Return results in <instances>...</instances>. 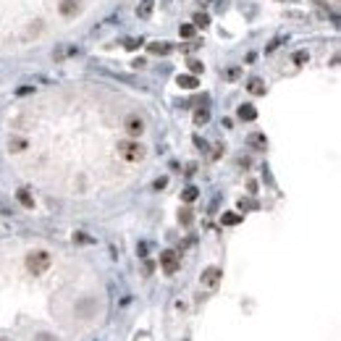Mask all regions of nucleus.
<instances>
[{
  "label": "nucleus",
  "instance_id": "1",
  "mask_svg": "<svg viewBox=\"0 0 341 341\" xmlns=\"http://www.w3.org/2000/svg\"><path fill=\"white\" fill-rule=\"evenodd\" d=\"M53 268V255L48 249H34V252L27 255V270L32 276H42Z\"/></svg>",
  "mask_w": 341,
  "mask_h": 341
},
{
  "label": "nucleus",
  "instance_id": "2",
  "mask_svg": "<svg viewBox=\"0 0 341 341\" xmlns=\"http://www.w3.org/2000/svg\"><path fill=\"white\" fill-rule=\"evenodd\" d=\"M115 150H118V155L126 160V163H142L147 150L142 142H137V139H121L118 145H115Z\"/></svg>",
  "mask_w": 341,
  "mask_h": 341
},
{
  "label": "nucleus",
  "instance_id": "3",
  "mask_svg": "<svg viewBox=\"0 0 341 341\" xmlns=\"http://www.w3.org/2000/svg\"><path fill=\"white\" fill-rule=\"evenodd\" d=\"M124 129H126L129 139H139V137L145 134V121H142V115L129 113V115H126V121H124Z\"/></svg>",
  "mask_w": 341,
  "mask_h": 341
},
{
  "label": "nucleus",
  "instance_id": "4",
  "mask_svg": "<svg viewBox=\"0 0 341 341\" xmlns=\"http://www.w3.org/2000/svg\"><path fill=\"white\" fill-rule=\"evenodd\" d=\"M223 281V270L218 265H210L202 270V276H199V284H202L205 289H218V284Z\"/></svg>",
  "mask_w": 341,
  "mask_h": 341
},
{
  "label": "nucleus",
  "instance_id": "5",
  "mask_svg": "<svg viewBox=\"0 0 341 341\" xmlns=\"http://www.w3.org/2000/svg\"><path fill=\"white\" fill-rule=\"evenodd\" d=\"M160 268L168 276H173L179 270V255L173 252V249H163V252H160Z\"/></svg>",
  "mask_w": 341,
  "mask_h": 341
},
{
  "label": "nucleus",
  "instance_id": "6",
  "mask_svg": "<svg viewBox=\"0 0 341 341\" xmlns=\"http://www.w3.org/2000/svg\"><path fill=\"white\" fill-rule=\"evenodd\" d=\"M16 199H18V205H24L27 210L34 208V195L27 189V186H21V189H16Z\"/></svg>",
  "mask_w": 341,
  "mask_h": 341
},
{
  "label": "nucleus",
  "instance_id": "7",
  "mask_svg": "<svg viewBox=\"0 0 341 341\" xmlns=\"http://www.w3.org/2000/svg\"><path fill=\"white\" fill-rule=\"evenodd\" d=\"M176 84L181 87V89H197V87H199V79H197L195 74H181V76L176 79Z\"/></svg>",
  "mask_w": 341,
  "mask_h": 341
},
{
  "label": "nucleus",
  "instance_id": "8",
  "mask_svg": "<svg viewBox=\"0 0 341 341\" xmlns=\"http://www.w3.org/2000/svg\"><path fill=\"white\" fill-rule=\"evenodd\" d=\"M147 50H150L152 55H168L173 48H171V42H150V45H147Z\"/></svg>",
  "mask_w": 341,
  "mask_h": 341
},
{
  "label": "nucleus",
  "instance_id": "9",
  "mask_svg": "<svg viewBox=\"0 0 341 341\" xmlns=\"http://www.w3.org/2000/svg\"><path fill=\"white\" fill-rule=\"evenodd\" d=\"M61 14L63 16H76V14H79V0H63V3H61Z\"/></svg>",
  "mask_w": 341,
  "mask_h": 341
},
{
  "label": "nucleus",
  "instance_id": "10",
  "mask_svg": "<svg viewBox=\"0 0 341 341\" xmlns=\"http://www.w3.org/2000/svg\"><path fill=\"white\" fill-rule=\"evenodd\" d=\"M247 89H249V92H252V95H265V81H262V79H257V76H252V79H249L247 81Z\"/></svg>",
  "mask_w": 341,
  "mask_h": 341
},
{
  "label": "nucleus",
  "instance_id": "11",
  "mask_svg": "<svg viewBox=\"0 0 341 341\" xmlns=\"http://www.w3.org/2000/svg\"><path fill=\"white\" fill-rule=\"evenodd\" d=\"M247 142L252 145L255 150H265V147H268V139H265V134H260V131L249 134V139H247Z\"/></svg>",
  "mask_w": 341,
  "mask_h": 341
},
{
  "label": "nucleus",
  "instance_id": "12",
  "mask_svg": "<svg viewBox=\"0 0 341 341\" xmlns=\"http://www.w3.org/2000/svg\"><path fill=\"white\" fill-rule=\"evenodd\" d=\"M27 139H24V137H11L8 139V152H24V150H27Z\"/></svg>",
  "mask_w": 341,
  "mask_h": 341
},
{
  "label": "nucleus",
  "instance_id": "13",
  "mask_svg": "<svg viewBox=\"0 0 341 341\" xmlns=\"http://www.w3.org/2000/svg\"><path fill=\"white\" fill-rule=\"evenodd\" d=\"M208 121H210V108H208V105L197 108V111H195V124H197V126H205Z\"/></svg>",
  "mask_w": 341,
  "mask_h": 341
},
{
  "label": "nucleus",
  "instance_id": "14",
  "mask_svg": "<svg viewBox=\"0 0 341 341\" xmlns=\"http://www.w3.org/2000/svg\"><path fill=\"white\" fill-rule=\"evenodd\" d=\"M152 5H155V0H142L139 8H137V16L139 18H150L152 16Z\"/></svg>",
  "mask_w": 341,
  "mask_h": 341
},
{
  "label": "nucleus",
  "instance_id": "15",
  "mask_svg": "<svg viewBox=\"0 0 341 341\" xmlns=\"http://www.w3.org/2000/svg\"><path fill=\"white\" fill-rule=\"evenodd\" d=\"M239 118H242V121H255V118H257L255 105H239Z\"/></svg>",
  "mask_w": 341,
  "mask_h": 341
},
{
  "label": "nucleus",
  "instance_id": "16",
  "mask_svg": "<svg viewBox=\"0 0 341 341\" xmlns=\"http://www.w3.org/2000/svg\"><path fill=\"white\" fill-rule=\"evenodd\" d=\"M197 197H199V189H197V186H186V189L181 192V199H184L186 205H192Z\"/></svg>",
  "mask_w": 341,
  "mask_h": 341
},
{
  "label": "nucleus",
  "instance_id": "17",
  "mask_svg": "<svg viewBox=\"0 0 341 341\" xmlns=\"http://www.w3.org/2000/svg\"><path fill=\"white\" fill-rule=\"evenodd\" d=\"M239 221H242V215H236V213H223V218H221L223 226H236Z\"/></svg>",
  "mask_w": 341,
  "mask_h": 341
},
{
  "label": "nucleus",
  "instance_id": "18",
  "mask_svg": "<svg viewBox=\"0 0 341 341\" xmlns=\"http://www.w3.org/2000/svg\"><path fill=\"white\" fill-rule=\"evenodd\" d=\"M195 24H181V29H179V34L184 37V40H192V37H195Z\"/></svg>",
  "mask_w": 341,
  "mask_h": 341
},
{
  "label": "nucleus",
  "instance_id": "19",
  "mask_svg": "<svg viewBox=\"0 0 341 341\" xmlns=\"http://www.w3.org/2000/svg\"><path fill=\"white\" fill-rule=\"evenodd\" d=\"M179 223H181V226H189V223H192V210L189 208L179 210Z\"/></svg>",
  "mask_w": 341,
  "mask_h": 341
},
{
  "label": "nucleus",
  "instance_id": "20",
  "mask_svg": "<svg viewBox=\"0 0 341 341\" xmlns=\"http://www.w3.org/2000/svg\"><path fill=\"white\" fill-rule=\"evenodd\" d=\"M76 53H79V50H76V48H61V50H58V53H53V55L58 58V61H63V58H68V55H76Z\"/></svg>",
  "mask_w": 341,
  "mask_h": 341
},
{
  "label": "nucleus",
  "instance_id": "21",
  "mask_svg": "<svg viewBox=\"0 0 341 341\" xmlns=\"http://www.w3.org/2000/svg\"><path fill=\"white\" fill-rule=\"evenodd\" d=\"M189 71L195 74V76H197V74H202V71H205L202 61H195V58H189Z\"/></svg>",
  "mask_w": 341,
  "mask_h": 341
},
{
  "label": "nucleus",
  "instance_id": "22",
  "mask_svg": "<svg viewBox=\"0 0 341 341\" xmlns=\"http://www.w3.org/2000/svg\"><path fill=\"white\" fill-rule=\"evenodd\" d=\"M208 24H210V16L208 14H202V11L195 14V27H208Z\"/></svg>",
  "mask_w": 341,
  "mask_h": 341
},
{
  "label": "nucleus",
  "instance_id": "23",
  "mask_svg": "<svg viewBox=\"0 0 341 341\" xmlns=\"http://www.w3.org/2000/svg\"><path fill=\"white\" fill-rule=\"evenodd\" d=\"M307 61H310L307 50H299V53H294V63H297V66H302V63H307Z\"/></svg>",
  "mask_w": 341,
  "mask_h": 341
},
{
  "label": "nucleus",
  "instance_id": "24",
  "mask_svg": "<svg viewBox=\"0 0 341 341\" xmlns=\"http://www.w3.org/2000/svg\"><path fill=\"white\" fill-rule=\"evenodd\" d=\"M124 45L129 50H137V48H142V37H131V40H126Z\"/></svg>",
  "mask_w": 341,
  "mask_h": 341
},
{
  "label": "nucleus",
  "instance_id": "25",
  "mask_svg": "<svg viewBox=\"0 0 341 341\" xmlns=\"http://www.w3.org/2000/svg\"><path fill=\"white\" fill-rule=\"evenodd\" d=\"M226 79H228V81H236V79H239V68H228V71H226Z\"/></svg>",
  "mask_w": 341,
  "mask_h": 341
},
{
  "label": "nucleus",
  "instance_id": "26",
  "mask_svg": "<svg viewBox=\"0 0 341 341\" xmlns=\"http://www.w3.org/2000/svg\"><path fill=\"white\" fill-rule=\"evenodd\" d=\"M74 242H79V244H89L92 239H89L87 234H74Z\"/></svg>",
  "mask_w": 341,
  "mask_h": 341
},
{
  "label": "nucleus",
  "instance_id": "27",
  "mask_svg": "<svg viewBox=\"0 0 341 341\" xmlns=\"http://www.w3.org/2000/svg\"><path fill=\"white\" fill-rule=\"evenodd\" d=\"M29 92H34V89H32V87H18L16 89V95H29Z\"/></svg>",
  "mask_w": 341,
  "mask_h": 341
},
{
  "label": "nucleus",
  "instance_id": "28",
  "mask_svg": "<svg viewBox=\"0 0 341 341\" xmlns=\"http://www.w3.org/2000/svg\"><path fill=\"white\" fill-rule=\"evenodd\" d=\"M165 184H168V179H158V181H155V189H165Z\"/></svg>",
  "mask_w": 341,
  "mask_h": 341
},
{
  "label": "nucleus",
  "instance_id": "29",
  "mask_svg": "<svg viewBox=\"0 0 341 341\" xmlns=\"http://www.w3.org/2000/svg\"><path fill=\"white\" fill-rule=\"evenodd\" d=\"M137 255H139V257L147 255V244H139V247H137Z\"/></svg>",
  "mask_w": 341,
  "mask_h": 341
},
{
  "label": "nucleus",
  "instance_id": "30",
  "mask_svg": "<svg viewBox=\"0 0 341 341\" xmlns=\"http://www.w3.org/2000/svg\"><path fill=\"white\" fill-rule=\"evenodd\" d=\"M37 341H55V339H50V336H45V333H42V336H37Z\"/></svg>",
  "mask_w": 341,
  "mask_h": 341
},
{
  "label": "nucleus",
  "instance_id": "31",
  "mask_svg": "<svg viewBox=\"0 0 341 341\" xmlns=\"http://www.w3.org/2000/svg\"><path fill=\"white\" fill-rule=\"evenodd\" d=\"M0 213H3V215H5V213H8V208H5V205H3V202H0Z\"/></svg>",
  "mask_w": 341,
  "mask_h": 341
},
{
  "label": "nucleus",
  "instance_id": "32",
  "mask_svg": "<svg viewBox=\"0 0 341 341\" xmlns=\"http://www.w3.org/2000/svg\"><path fill=\"white\" fill-rule=\"evenodd\" d=\"M0 341H11V339L8 336H0Z\"/></svg>",
  "mask_w": 341,
  "mask_h": 341
}]
</instances>
